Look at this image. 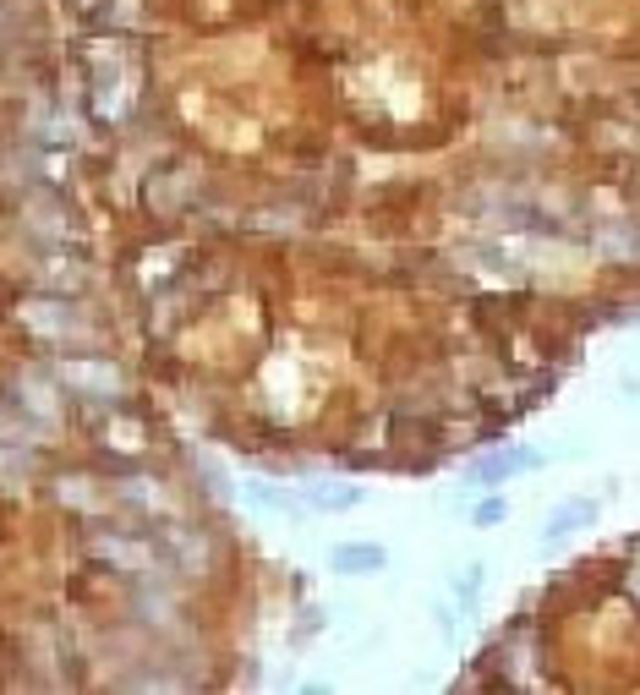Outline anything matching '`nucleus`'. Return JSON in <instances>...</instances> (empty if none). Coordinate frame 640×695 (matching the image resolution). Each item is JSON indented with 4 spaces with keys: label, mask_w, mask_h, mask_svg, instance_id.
I'll use <instances>...</instances> for the list:
<instances>
[{
    "label": "nucleus",
    "mask_w": 640,
    "mask_h": 695,
    "mask_svg": "<svg viewBox=\"0 0 640 695\" xmlns=\"http://www.w3.org/2000/svg\"><path fill=\"white\" fill-rule=\"evenodd\" d=\"M597 498H569V504H558L553 509V520H548V531H542V537L548 542H558V537H569V531H580V526H591V520H597Z\"/></svg>",
    "instance_id": "7ed1b4c3"
},
{
    "label": "nucleus",
    "mask_w": 640,
    "mask_h": 695,
    "mask_svg": "<svg viewBox=\"0 0 640 695\" xmlns=\"http://www.w3.org/2000/svg\"><path fill=\"white\" fill-rule=\"evenodd\" d=\"M504 515H509V504H504V498H482V504L471 509V520H476V526H498Z\"/></svg>",
    "instance_id": "39448f33"
},
{
    "label": "nucleus",
    "mask_w": 640,
    "mask_h": 695,
    "mask_svg": "<svg viewBox=\"0 0 640 695\" xmlns=\"http://www.w3.org/2000/svg\"><path fill=\"white\" fill-rule=\"evenodd\" d=\"M531 466H542L537 449H504V455L476 460V466H471V482H482V488H498L504 477H515V471H531Z\"/></svg>",
    "instance_id": "f257e3e1"
},
{
    "label": "nucleus",
    "mask_w": 640,
    "mask_h": 695,
    "mask_svg": "<svg viewBox=\"0 0 640 695\" xmlns=\"http://www.w3.org/2000/svg\"><path fill=\"white\" fill-rule=\"evenodd\" d=\"M389 564V553L378 548V542H340L334 548V570L340 575H372V570H383Z\"/></svg>",
    "instance_id": "f03ea898"
},
{
    "label": "nucleus",
    "mask_w": 640,
    "mask_h": 695,
    "mask_svg": "<svg viewBox=\"0 0 640 695\" xmlns=\"http://www.w3.org/2000/svg\"><path fill=\"white\" fill-rule=\"evenodd\" d=\"M312 504H318V509H351V504H362V493H356V488H318V493H312Z\"/></svg>",
    "instance_id": "20e7f679"
}]
</instances>
